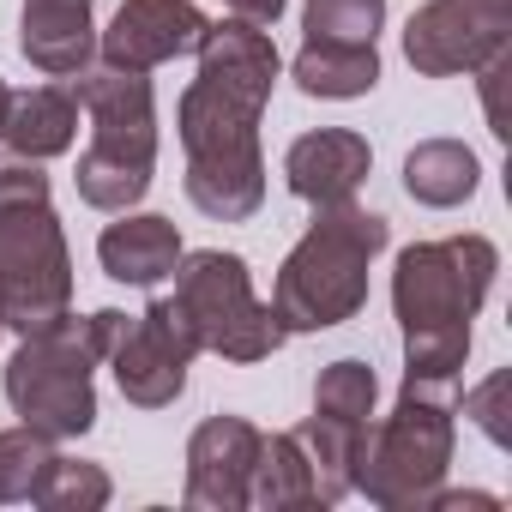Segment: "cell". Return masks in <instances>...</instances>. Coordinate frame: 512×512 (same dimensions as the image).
<instances>
[{
	"label": "cell",
	"instance_id": "17",
	"mask_svg": "<svg viewBox=\"0 0 512 512\" xmlns=\"http://www.w3.org/2000/svg\"><path fill=\"white\" fill-rule=\"evenodd\" d=\"M290 73L308 97L344 103V97H368L380 85V55H374V43H314L308 37L302 55L290 61Z\"/></svg>",
	"mask_w": 512,
	"mask_h": 512
},
{
	"label": "cell",
	"instance_id": "3",
	"mask_svg": "<svg viewBox=\"0 0 512 512\" xmlns=\"http://www.w3.org/2000/svg\"><path fill=\"white\" fill-rule=\"evenodd\" d=\"M266 103L272 97L247 85H223L211 73H199L181 91L175 127L187 151V199L217 223H247L266 205V157H260Z\"/></svg>",
	"mask_w": 512,
	"mask_h": 512
},
{
	"label": "cell",
	"instance_id": "18",
	"mask_svg": "<svg viewBox=\"0 0 512 512\" xmlns=\"http://www.w3.org/2000/svg\"><path fill=\"white\" fill-rule=\"evenodd\" d=\"M476 181H482V163H476V151L458 145V139H422V145L404 157V187H410L416 205H434V211L464 205V199L476 193Z\"/></svg>",
	"mask_w": 512,
	"mask_h": 512
},
{
	"label": "cell",
	"instance_id": "11",
	"mask_svg": "<svg viewBox=\"0 0 512 512\" xmlns=\"http://www.w3.org/2000/svg\"><path fill=\"white\" fill-rule=\"evenodd\" d=\"M260 428L247 416H211L187 440V506L199 512H241L253 488V458H260Z\"/></svg>",
	"mask_w": 512,
	"mask_h": 512
},
{
	"label": "cell",
	"instance_id": "7",
	"mask_svg": "<svg viewBox=\"0 0 512 512\" xmlns=\"http://www.w3.org/2000/svg\"><path fill=\"white\" fill-rule=\"evenodd\" d=\"M452 464V404L434 386H404L392 416L368 422L356 452V488L386 512H422Z\"/></svg>",
	"mask_w": 512,
	"mask_h": 512
},
{
	"label": "cell",
	"instance_id": "9",
	"mask_svg": "<svg viewBox=\"0 0 512 512\" xmlns=\"http://www.w3.org/2000/svg\"><path fill=\"white\" fill-rule=\"evenodd\" d=\"M199 356V332L187 320V308L175 296H157L145 314H127L115 350H109V374L121 386L127 404L139 410H163L187 392V368Z\"/></svg>",
	"mask_w": 512,
	"mask_h": 512
},
{
	"label": "cell",
	"instance_id": "22",
	"mask_svg": "<svg viewBox=\"0 0 512 512\" xmlns=\"http://www.w3.org/2000/svg\"><path fill=\"white\" fill-rule=\"evenodd\" d=\"M31 506H43V512H103L109 506V476H103V464H85V458H61L55 452V464L43 470Z\"/></svg>",
	"mask_w": 512,
	"mask_h": 512
},
{
	"label": "cell",
	"instance_id": "8",
	"mask_svg": "<svg viewBox=\"0 0 512 512\" xmlns=\"http://www.w3.org/2000/svg\"><path fill=\"white\" fill-rule=\"evenodd\" d=\"M169 278H175V302L199 332V350H217L223 362H266L290 338L278 308L253 296L247 260H235V253H217V247L181 253V266Z\"/></svg>",
	"mask_w": 512,
	"mask_h": 512
},
{
	"label": "cell",
	"instance_id": "25",
	"mask_svg": "<svg viewBox=\"0 0 512 512\" xmlns=\"http://www.w3.org/2000/svg\"><path fill=\"white\" fill-rule=\"evenodd\" d=\"M500 398H506V374H494L488 386H476L470 398H464V410L482 422V434L494 440V446H506V422H500Z\"/></svg>",
	"mask_w": 512,
	"mask_h": 512
},
{
	"label": "cell",
	"instance_id": "14",
	"mask_svg": "<svg viewBox=\"0 0 512 512\" xmlns=\"http://www.w3.org/2000/svg\"><path fill=\"white\" fill-rule=\"evenodd\" d=\"M181 229L157 211H121V223H109L97 235V260L115 284H133V290H151L163 284L175 266H181Z\"/></svg>",
	"mask_w": 512,
	"mask_h": 512
},
{
	"label": "cell",
	"instance_id": "6",
	"mask_svg": "<svg viewBox=\"0 0 512 512\" xmlns=\"http://www.w3.org/2000/svg\"><path fill=\"white\" fill-rule=\"evenodd\" d=\"M79 79V103L91 115V145L79 157V199L97 211H133L151 193V169H157V97L151 79L133 67H85Z\"/></svg>",
	"mask_w": 512,
	"mask_h": 512
},
{
	"label": "cell",
	"instance_id": "10",
	"mask_svg": "<svg viewBox=\"0 0 512 512\" xmlns=\"http://www.w3.org/2000/svg\"><path fill=\"white\" fill-rule=\"evenodd\" d=\"M512 43V19L488 13L482 0H428L404 25V61L422 79H452L488 67Z\"/></svg>",
	"mask_w": 512,
	"mask_h": 512
},
{
	"label": "cell",
	"instance_id": "4",
	"mask_svg": "<svg viewBox=\"0 0 512 512\" xmlns=\"http://www.w3.org/2000/svg\"><path fill=\"white\" fill-rule=\"evenodd\" d=\"M386 217L362 211L356 199L344 205H320L308 235L290 247V260L278 272L272 308L284 320V332H332L344 320L362 314L368 302V266L386 247Z\"/></svg>",
	"mask_w": 512,
	"mask_h": 512
},
{
	"label": "cell",
	"instance_id": "28",
	"mask_svg": "<svg viewBox=\"0 0 512 512\" xmlns=\"http://www.w3.org/2000/svg\"><path fill=\"white\" fill-rule=\"evenodd\" d=\"M7 109H13V91H7V79H0V127H7Z\"/></svg>",
	"mask_w": 512,
	"mask_h": 512
},
{
	"label": "cell",
	"instance_id": "20",
	"mask_svg": "<svg viewBox=\"0 0 512 512\" xmlns=\"http://www.w3.org/2000/svg\"><path fill=\"white\" fill-rule=\"evenodd\" d=\"M247 506H266V512L320 506V500H314V476H308V458H302L296 434H272V440H260V458H253V488H247Z\"/></svg>",
	"mask_w": 512,
	"mask_h": 512
},
{
	"label": "cell",
	"instance_id": "12",
	"mask_svg": "<svg viewBox=\"0 0 512 512\" xmlns=\"http://www.w3.org/2000/svg\"><path fill=\"white\" fill-rule=\"evenodd\" d=\"M205 31H211V19L193 0H121V13L103 31V61L151 73L175 55H193L205 43Z\"/></svg>",
	"mask_w": 512,
	"mask_h": 512
},
{
	"label": "cell",
	"instance_id": "2",
	"mask_svg": "<svg viewBox=\"0 0 512 512\" xmlns=\"http://www.w3.org/2000/svg\"><path fill=\"white\" fill-rule=\"evenodd\" d=\"M73 314V260L49 205V175L31 157H0V320L31 338Z\"/></svg>",
	"mask_w": 512,
	"mask_h": 512
},
{
	"label": "cell",
	"instance_id": "30",
	"mask_svg": "<svg viewBox=\"0 0 512 512\" xmlns=\"http://www.w3.org/2000/svg\"><path fill=\"white\" fill-rule=\"evenodd\" d=\"M0 332H7V320H0Z\"/></svg>",
	"mask_w": 512,
	"mask_h": 512
},
{
	"label": "cell",
	"instance_id": "23",
	"mask_svg": "<svg viewBox=\"0 0 512 512\" xmlns=\"http://www.w3.org/2000/svg\"><path fill=\"white\" fill-rule=\"evenodd\" d=\"M55 464V440L37 434V428H7L0 434V506H13V500H31L43 470Z\"/></svg>",
	"mask_w": 512,
	"mask_h": 512
},
{
	"label": "cell",
	"instance_id": "29",
	"mask_svg": "<svg viewBox=\"0 0 512 512\" xmlns=\"http://www.w3.org/2000/svg\"><path fill=\"white\" fill-rule=\"evenodd\" d=\"M482 7H488V13H506V19H512V0H482Z\"/></svg>",
	"mask_w": 512,
	"mask_h": 512
},
{
	"label": "cell",
	"instance_id": "15",
	"mask_svg": "<svg viewBox=\"0 0 512 512\" xmlns=\"http://www.w3.org/2000/svg\"><path fill=\"white\" fill-rule=\"evenodd\" d=\"M19 49L49 79L85 73L91 67V49H97L91 0H25V13H19Z\"/></svg>",
	"mask_w": 512,
	"mask_h": 512
},
{
	"label": "cell",
	"instance_id": "21",
	"mask_svg": "<svg viewBox=\"0 0 512 512\" xmlns=\"http://www.w3.org/2000/svg\"><path fill=\"white\" fill-rule=\"evenodd\" d=\"M374 398H380V380H374V368L356 362V356L332 362V368L314 380V416H332V422L362 428V434H368V422H374Z\"/></svg>",
	"mask_w": 512,
	"mask_h": 512
},
{
	"label": "cell",
	"instance_id": "27",
	"mask_svg": "<svg viewBox=\"0 0 512 512\" xmlns=\"http://www.w3.org/2000/svg\"><path fill=\"white\" fill-rule=\"evenodd\" d=\"M284 7H290V0H229V13L247 19V25H278Z\"/></svg>",
	"mask_w": 512,
	"mask_h": 512
},
{
	"label": "cell",
	"instance_id": "13",
	"mask_svg": "<svg viewBox=\"0 0 512 512\" xmlns=\"http://www.w3.org/2000/svg\"><path fill=\"white\" fill-rule=\"evenodd\" d=\"M368 169H374V151H368V139L350 133V127L302 133V139L290 145V157H284V181H290V193L308 199L314 211H320V205H344V199H356V187L368 181Z\"/></svg>",
	"mask_w": 512,
	"mask_h": 512
},
{
	"label": "cell",
	"instance_id": "1",
	"mask_svg": "<svg viewBox=\"0 0 512 512\" xmlns=\"http://www.w3.org/2000/svg\"><path fill=\"white\" fill-rule=\"evenodd\" d=\"M494 272L500 253L488 235H446L398 253L392 314L404 326V386H458V368L470 356V320L488 302Z\"/></svg>",
	"mask_w": 512,
	"mask_h": 512
},
{
	"label": "cell",
	"instance_id": "19",
	"mask_svg": "<svg viewBox=\"0 0 512 512\" xmlns=\"http://www.w3.org/2000/svg\"><path fill=\"white\" fill-rule=\"evenodd\" d=\"M302 458H308V476H314V500L320 506H338L350 488H356V452H362V428H344L332 416H308L290 428Z\"/></svg>",
	"mask_w": 512,
	"mask_h": 512
},
{
	"label": "cell",
	"instance_id": "24",
	"mask_svg": "<svg viewBox=\"0 0 512 512\" xmlns=\"http://www.w3.org/2000/svg\"><path fill=\"white\" fill-rule=\"evenodd\" d=\"M302 25L314 43H374L386 25V0H308Z\"/></svg>",
	"mask_w": 512,
	"mask_h": 512
},
{
	"label": "cell",
	"instance_id": "26",
	"mask_svg": "<svg viewBox=\"0 0 512 512\" xmlns=\"http://www.w3.org/2000/svg\"><path fill=\"white\" fill-rule=\"evenodd\" d=\"M476 73H482V103H488V127H494V133L506 139V109H500V85L512 79V55L500 49V55H494L488 67H476Z\"/></svg>",
	"mask_w": 512,
	"mask_h": 512
},
{
	"label": "cell",
	"instance_id": "16",
	"mask_svg": "<svg viewBox=\"0 0 512 512\" xmlns=\"http://www.w3.org/2000/svg\"><path fill=\"white\" fill-rule=\"evenodd\" d=\"M73 133H79V97L61 91V85H37V91H13V109H7V139L13 157H31V163H49L61 151H73Z\"/></svg>",
	"mask_w": 512,
	"mask_h": 512
},
{
	"label": "cell",
	"instance_id": "5",
	"mask_svg": "<svg viewBox=\"0 0 512 512\" xmlns=\"http://www.w3.org/2000/svg\"><path fill=\"white\" fill-rule=\"evenodd\" d=\"M127 314L97 308L91 320H61L49 332H31L7 362V404L25 428L49 440H79L97 422V362H109Z\"/></svg>",
	"mask_w": 512,
	"mask_h": 512
}]
</instances>
